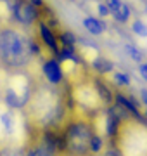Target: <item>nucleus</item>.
I'll list each match as a JSON object with an SVG mask.
<instances>
[{"label": "nucleus", "instance_id": "23", "mask_svg": "<svg viewBox=\"0 0 147 156\" xmlns=\"http://www.w3.org/2000/svg\"><path fill=\"white\" fill-rule=\"evenodd\" d=\"M29 2H31V4H33V5L36 7V9H38V7H42V5H43V0H29Z\"/></svg>", "mask_w": 147, "mask_h": 156}, {"label": "nucleus", "instance_id": "3", "mask_svg": "<svg viewBox=\"0 0 147 156\" xmlns=\"http://www.w3.org/2000/svg\"><path fill=\"white\" fill-rule=\"evenodd\" d=\"M12 14H14V19L23 26H31L38 17L36 7L29 0H16L12 5Z\"/></svg>", "mask_w": 147, "mask_h": 156}, {"label": "nucleus", "instance_id": "16", "mask_svg": "<svg viewBox=\"0 0 147 156\" xmlns=\"http://www.w3.org/2000/svg\"><path fill=\"white\" fill-rule=\"evenodd\" d=\"M26 156H54V153L47 146H36L33 149H29V153Z\"/></svg>", "mask_w": 147, "mask_h": 156}, {"label": "nucleus", "instance_id": "18", "mask_svg": "<svg viewBox=\"0 0 147 156\" xmlns=\"http://www.w3.org/2000/svg\"><path fill=\"white\" fill-rule=\"evenodd\" d=\"M97 12H99V16H101V17H108V16H111V12H109L108 5H106L104 2L97 4Z\"/></svg>", "mask_w": 147, "mask_h": 156}, {"label": "nucleus", "instance_id": "14", "mask_svg": "<svg viewBox=\"0 0 147 156\" xmlns=\"http://www.w3.org/2000/svg\"><path fill=\"white\" fill-rule=\"evenodd\" d=\"M102 147H104V140H102V137L99 134H92L88 151H92L94 154H97V153H101V151H102Z\"/></svg>", "mask_w": 147, "mask_h": 156}, {"label": "nucleus", "instance_id": "20", "mask_svg": "<svg viewBox=\"0 0 147 156\" xmlns=\"http://www.w3.org/2000/svg\"><path fill=\"white\" fill-rule=\"evenodd\" d=\"M0 156H24V154L19 153V151H14V149H5L0 153Z\"/></svg>", "mask_w": 147, "mask_h": 156}, {"label": "nucleus", "instance_id": "1", "mask_svg": "<svg viewBox=\"0 0 147 156\" xmlns=\"http://www.w3.org/2000/svg\"><path fill=\"white\" fill-rule=\"evenodd\" d=\"M28 40L14 30H4L0 33V57L11 66L26 64L29 59Z\"/></svg>", "mask_w": 147, "mask_h": 156}, {"label": "nucleus", "instance_id": "9", "mask_svg": "<svg viewBox=\"0 0 147 156\" xmlns=\"http://www.w3.org/2000/svg\"><path fill=\"white\" fill-rule=\"evenodd\" d=\"M111 16L114 17V21L116 23H121V24H126V23L130 21L132 17V9L128 4H125V2H121V5H119V9L116 12H113Z\"/></svg>", "mask_w": 147, "mask_h": 156}, {"label": "nucleus", "instance_id": "22", "mask_svg": "<svg viewBox=\"0 0 147 156\" xmlns=\"http://www.w3.org/2000/svg\"><path fill=\"white\" fill-rule=\"evenodd\" d=\"M140 97H142V102L147 106V89H140Z\"/></svg>", "mask_w": 147, "mask_h": 156}, {"label": "nucleus", "instance_id": "10", "mask_svg": "<svg viewBox=\"0 0 147 156\" xmlns=\"http://www.w3.org/2000/svg\"><path fill=\"white\" fill-rule=\"evenodd\" d=\"M0 123H2V127H4V130H5V134H12V132H14L16 120H14V115H12L11 111L0 115Z\"/></svg>", "mask_w": 147, "mask_h": 156}, {"label": "nucleus", "instance_id": "11", "mask_svg": "<svg viewBox=\"0 0 147 156\" xmlns=\"http://www.w3.org/2000/svg\"><path fill=\"white\" fill-rule=\"evenodd\" d=\"M113 80L114 83L119 85V87H130L132 85V78L128 73H123V71H114L113 73Z\"/></svg>", "mask_w": 147, "mask_h": 156}, {"label": "nucleus", "instance_id": "15", "mask_svg": "<svg viewBox=\"0 0 147 156\" xmlns=\"http://www.w3.org/2000/svg\"><path fill=\"white\" fill-rule=\"evenodd\" d=\"M59 40H61L62 45H76V42H78L76 35H74L73 31H68V30L59 35Z\"/></svg>", "mask_w": 147, "mask_h": 156}, {"label": "nucleus", "instance_id": "8", "mask_svg": "<svg viewBox=\"0 0 147 156\" xmlns=\"http://www.w3.org/2000/svg\"><path fill=\"white\" fill-rule=\"evenodd\" d=\"M92 68L95 69L97 73H101V75H106V73H111L114 69V64L111 59H108V57H101L97 56L92 59Z\"/></svg>", "mask_w": 147, "mask_h": 156}, {"label": "nucleus", "instance_id": "13", "mask_svg": "<svg viewBox=\"0 0 147 156\" xmlns=\"http://www.w3.org/2000/svg\"><path fill=\"white\" fill-rule=\"evenodd\" d=\"M132 31L140 38H147V23H144L142 19H135L132 23Z\"/></svg>", "mask_w": 147, "mask_h": 156}, {"label": "nucleus", "instance_id": "12", "mask_svg": "<svg viewBox=\"0 0 147 156\" xmlns=\"http://www.w3.org/2000/svg\"><path fill=\"white\" fill-rule=\"evenodd\" d=\"M125 50H126V54L137 62V64H140L144 62V56H142V52L138 50V47H135L133 44H125Z\"/></svg>", "mask_w": 147, "mask_h": 156}, {"label": "nucleus", "instance_id": "2", "mask_svg": "<svg viewBox=\"0 0 147 156\" xmlns=\"http://www.w3.org/2000/svg\"><path fill=\"white\" fill-rule=\"evenodd\" d=\"M92 127L85 122H74L71 123L66 130L64 135V147L73 153V154H85L90 146V137H92Z\"/></svg>", "mask_w": 147, "mask_h": 156}, {"label": "nucleus", "instance_id": "4", "mask_svg": "<svg viewBox=\"0 0 147 156\" xmlns=\"http://www.w3.org/2000/svg\"><path fill=\"white\" fill-rule=\"evenodd\" d=\"M42 69H43L45 78L54 85H59L62 82V78H64L62 68H61V64H59V61H56V59H47V61L43 62V68H42Z\"/></svg>", "mask_w": 147, "mask_h": 156}, {"label": "nucleus", "instance_id": "17", "mask_svg": "<svg viewBox=\"0 0 147 156\" xmlns=\"http://www.w3.org/2000/svg\"><path fill=\"white\" fill-rule=\"evenodd\" d=\"M104 4L108 5L109 12L113 14V12H116V11H118V9H119V5H121V0H106Z\"/></svg>", "mask_w": 147, "mask_h": 156}, {"label": "nucleus", "instance_id": "21", "mask_svg": "<svg viewBox=\"0 0 147 156\" xmlns=\"http://www.w3.org/2000/svg\"><path fill=\"white\" fill-rule=\"evenodd\" d=\"M102 156H121V153H119L118 147H109V149L106 151Z\"/></svg>", "mask_w": 147, "mask_h": 156}, {"label": "nucleus", "instance_id": "7", "mask_svg": "<svg viewBox=\"0 0 147 156\" xmlns=\"http://www.w3.org/2000/svg\"><path fill=\"white\" fill-rule=\"evenodd\" d=\"M38 28H40V37L43 40V44H45L54 54H57V52H59V45H57V38H56V35L52 33V30L47 26L45 23H40Z\"/></svg>", "mask_w": 147, "mask_h": 156}, {"label": "nucleus", "instance_id": "5", "mask_svg": "<svg viewBox=\"0 0 147 156\" xmlns=\"http://www.w3.org/2000/svg\"><path fill=\"white\" fill-rule=\"evenodd\" d=\"M94 89H95L97 92V97H99V101H101L104 106H113L114 104V94H113V90L109 89L108 85L104 83L102 80H95L94 82Z\"/></svg>", "mask_w": 147, "mask_h": 156}, {"label": "nucleus", "instance_id": "6", "mask_svg": "<svg viewBox=\"0 0 147 156\" xmlns=\"http://www.w3.org/2000/svg\"><path fill=\"white\" fill-rule=\"evenodd\" d=\"M83 28H85L90 35H94V37H99V35H102L104 31H106L108 24L102 21L101 17L85 16V17H83Z\"/></svg>", "mask_w": 147, "mask_h": 156}, {"label": "nucleus", "instance_id": "19", "mask_svg": "<svg viewBox=\"0 0 147 156\" xmlns=\"http://www.w3.org/2000/svg\"><path fill=\"white\" fill-rule=\"evenodd\" d=\"M138 75L144 78V82H147V62H140L138 64Z\"/></svg>", "mask_w": 147, "mask_h": 156}]
</instances>
